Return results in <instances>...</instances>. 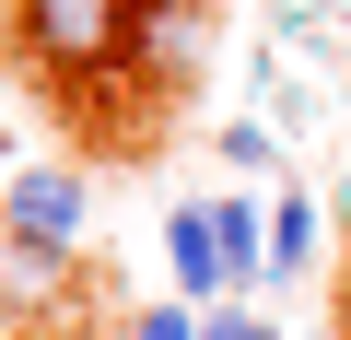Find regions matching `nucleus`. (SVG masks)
Returning a JSON list of instances; mask_svg holds the SVG:
<instances>
[{
	"label": "nucleus",
	"instance_id": "nucleus-1",
	"mask_svg": "<svg viewBox=\"0 0 351 340\" xmlns=\"http://www.w3.org/2000/svg\"><path fill=\"white\" fill-rule=\"evenodd\" d=\"M129 12L141 0H12V47H24L36 82L82 94L106 71H129Z\"/></svg>",
	"mask_w": 351,
	"mask_h": 340
},
{
	"label": "nucleus",
	"instance_id": "nucleus-2",
	"mask_svg": "<svg viewBox=\"0 0 351 340\" xmlns=\"http://www.w3.org/2000/svg\"><path fill=\"white\" fill-rule=\"evenodd\" d=\"M82 223H94V177H82V164H12V177H0V235H12V247L71 258Z\"/></svg>",
	"mask_w": 351,
	"mask_h": 340
},
{
	"label": "nucleus",
	"instance_id": "nucleus-3",
	"mask_svg": "<svg viewBox=\"0 0 351 340\" xmlns=\"http://www.w3.org/2000/svg\"><path fill=\"white\" fill-rule=\"evenodd\" d=\"M211 59V0H141L129 12V82H199Z\"/></svg>",
	"mask_w": 351,
	"mask_h": 340
},
{
	"label": "nucleus",
	"instance_id": "nucleus-4",
	"mask_svg": "<svg viewBox=\"0 0 351 340\" xmlns=\"http://www.w3.org/2000/svg\"><path fill=\"white\" fill-rule=\"evenodd\" d=\"M164 270H176V293H188V305H223V293H246V282H234V258H223V223H211V200H176V212H164Z\"/></svg>",
	"mask_w": 351,
	"mask_h": 340
},
{
	"label": "nucleus",
	"instance_id": "nucleus-5",
	"mask_svg": "<svg viewBox=\"0 0 351 340\" xmlns=\"http://www.w3.org/2000/svg\"><path fill=\"white\" fill-rule=\"evenodd\" d=\"M316 247H328L316 200H269V282H316Z\"/></svg>",
	"mask_w": 351,
	"mask_h": 340
},
{
	"label": "nucleus",
	"instance_id": "nucleus-6",
	"mask_svg": "<svg viewBox=\"0 0 351 340\" xmlns=\"http://www.w3.org/2000/svg\"><path fill=\"white\" fill-rule=\"evenodd\" d=\"M211 223H223L234 282H258V270H269V200H246V188H234V200H211Z\"/></svg>",
	"mask_w": 351,
	"mask_h": 340
},
{
	"label": "nucleus",
	"instance_id": "nucleus-7",
	"mask_svg": "<svg viewBox=\"0 0 351 340\" xmlns=\"http://www.w3.org/2000/svg\"><path fill=\"white\" fill-rule=\"evenodd\" d=\"M199 340H281V328H269L258 305H234V293H223V305H199Z\"/></svg>",
	"mask_w": 351,
	"mask_h": 340
},
{
	"label": "nucleus",
	"instance_id": "nucleus-8",
	"mask_svg": "<svg viewBox=\"0 0 351 340\" xmlns=\"http://www.w3.org/2000/svg\"><path fill=\"white\" fill-rule=\"evenodd\" d=\"M129 340H199V305H188V293H164L152 317H129Z\"/></svg>",
	"mask_w": 351,
	"mask_h": 340
},
{
	"label": "nucleus",
	"instance_id": "nucleus-9",
	"mask_svg": "<svg viewBox=\"0 0 351 340\" xmlns=\"http://www.w3.org/2000/svg\"><path fill=\"white\" fill-rule=\"evenodd\" d=\"M223 164L258 177V164H269V117H223Z\"/></svg>",
	"mask_w": 351,
	"mask_h": 340
},
{
	"label": "nucleus",
	"instance_id": "nucleus-10",
	"mask_svg": "<svg viewBox=\"0 0 351 340\" xmlns=\"http://www.w3.org/2000/svg\"><path fill=\"white\" fill-rule=\"evenodd\" d=\"M339 340H351V293H339Z\"/></svg>",
	"mask_w": 351,
	"mask_h": 340
}]
</instances>
